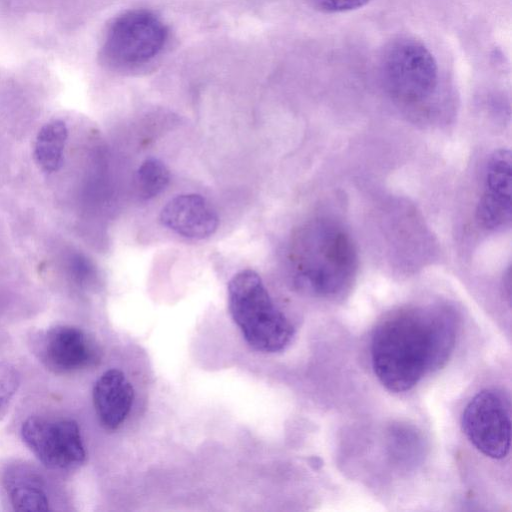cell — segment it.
<instances>
[{"instance_id": "cell-1", "label": "cell", "mask_w": 512, "mask_h": 512, "mask_svg": "<svg viewBox=\"0 0 512 512\" xmlns=\"http://www.w3.org/2000/svg\"><path fill=\"white\" fill-rule=\"evenodd\" d=\"M457 319L444 306H413L387 315L371 339V362L389 391L412 389L426 374L443 367L456 343Z\"/></svg>"}, {"instance_id": "cell-2", "label": "cell", "mask_w": 512, "mask_h": 512, "mask_svg": "<svg viewBox=\"0 0 512 512\" xmlns=\"http://www.w3.org/2000/svg\"><path fill=\"white\" fill-rule=\"evenodd\" d=\"M293 283L305 294L335 297L352 284L358 255L350 234L337 222L320 218L306 224L293 247Z\"/></svg>"}, {"instance_id": "cell-3", "label": "cell", "mask_w": 512, "mask_h": 512, "mask_svg": "<svg viewBox=\"0 0 512 512\" xmlns=\"http://www.w3.org/2000/svg\"><path fill=\"white\" fill-rule=\"evenodd\" d=\"M228 305L233 321L256 351L279 352L291 342L293 325L275 306L261 277L254 270H242L231 278Z\"/></svg>"}, {"instance_id": "cell-4", "label": "cell", "mask_w": 512, "mask_h": 512, "mask_svg": "<svg viewBox=\"0 0 512 512\" xmlns=\"http://www.w3.org/2000/svg\"><path fill=\"white\" fill-rule=\"evenodd\" d=\"M380 74L389 94L409 104L432 96L439 81L433 54L421 41L406 36L394 39L385 47Z\"/></svg>"}, {"instance_id": "cell-5", "label": "cell", "mask_w": 512, "mask_h": 512, "mask_svg": "<svg viewBox=\"0 0 512 512\" xmlns=\"http://www.w3.org/2000/svg\"><path fill=\"white\" fill-rule=\"evenodd\" d=\"M168 30L154 13L131 10L109 25L102 45V57L110 65L128 67L155 57L165 45Z\"/></svg>"}, {"instance_id": "cell-6", "label": "cell", "mask_w": 512, "mask_h": 512, "mask_svg": "<svg viewBox=\"0 0 512 512\" xmlns=\"http://www.w3.org/2000/svg\"><path fill=\"white\" fill-rule=\"evenodd\" d=\"M510 416V404L504 395L495 389H484L466 405L462 429L483 455L503 459L510 451Z\"/></svg>"}, {"instance_id": "cell-7", "label": "cell", "mask_w": 512, "mask_h": 512, "mask_svg": "<svg viewBox=\"0 0 512 512\" xmlns=\"http://www.w3.org/2000/svg\"><path fill=\"white\" fill-rule=\"evenodd\" d=\"M21 437L38 460L50 469L72 470L85 461L80 429L72 419L31 416L21 426Z\"/></svg>"}, {"instance_id": "cell-8", "label": "cell", "mask_w": 512, "mask_h": 512, "mask_svg": "<svg viewBox=\"0 0 512 512\" xmlns=\"http://www.w3.org/2000/svg\"><path fill=\"white\" fill-rule=\"evenodd\" d=\"M32 348L38 360L55 374L77 372L100 360L94 340L82 329L71 325H55L37 333Z\"/></svg>"}, {"instance_id": "cell-9", "label": "cell", "mask_w": 512, "mask_h": 512, "mask_svg": "<svg viewBox=\"0 0 512 512\" xmlns=\"http://www.w3.org/2000/svg\"><path fill=\"white\" fill-rule=\"evenodd\" d=\"M512 161L510 151H495L487 164L484 185L477 207V219L489 230L509 225L512 213Z\"/></svg>"}, {"instance_id": "cell-10", "label": "cell", "mask_w": 512, "mask_h": 512, "mask_svg": "<svg viewBox=\"0 0 512 512\" xmlns=\"http://www.w3.org/2000/svg\"><path fill=\"white\" fill-rule=\"evenodd\" d=\"M0 489L15 511L50 510L43 477L25 461L7 459L0 463Z\"/></svg>"}, {"instance_id": "cell-11", "label": "cell", "mask_w": 512, "mask_h": 512, "mask_svg": "<svg viewBox=\"0 0 512 512\" xmlns=\"http://www.w3.org/2000/svg\"><path fill=\"white\" fill-rule=\"evenodd\" d=\"M160 219L165 227L189 239L211 236L219 223L214 208L199 194H181L169 200Z\"/></svg>"}, {"instance_id": "cell-12", "label": "cell", "mask_w": 512, "mask_h": 512, "mask_svg": "<svg viewBox=\"0 0 512 512\" xmlns=\"http://www.w3.org/2000/svg\"><path fill=\"white\" fill-rule=\"evenodd\" d=\"M92 396L100 423L106 429L114 430L130 412L134 389L122 371L109 369L95 382Z\"/></svg>"}, {"instance_id": "cell-13", "label": "cell", "mask_w": 512, "mask_h": 512, "mask_svg": "<svg viewBox=\"0 0 512 512\" xmlns=\"http://www.w3.org/2000/svg\"><path fill=\"white\" fill-rule=\"evenodd\" d=\"M67 138L68 128L61 120L50 121L41 127L35 140L34 158L44 172L59 170Z\"/></svg>"}, {"instance_id": "cell-14", "label": "cell", "mask_w": 512, "mask_h": 512, "mask_svg": "<svg viewBox=\"0 0 512 512\" xmlns=\"http://www.w3.org/2000/svg\"><path fill=\"white\" fill-rule=\"evenodd\" d=\"M170 181L166 165L159 159L150 157L141 163L135 175V189L143 200H149L161 194Z\"/></svg>"}, {"instance_id": "cell-15", "label": "cell", "mask_w": 512, "mask_h": 512, "mask_svg": "<svg viewBox=\"0 0 512 512\" xmlns=\"http://www.w3.org/2000/svg\"><path fill=\"white\" fill-rule=\"evenodd\" d=\"M20 385L17 369L7 362H0V416H3Z\"/></svg>"}, {"instance_id": "cell-16", "label": "cell", "mask_w": 512, "mask_h": 512, "mask_svg": "<svg viewBox=\"0 0 512 512\" xmlns=\"http://www.w3.org/2000/svg\"><path fill=\"white\" fill-rule=\"evenodd\" d=\"M68 269L72 279L78 285H88L96 277L93 263L81 253H73L68 261Z\"/></svg>"}, {"instance_id": "cell-17", "label": "cell", "mask_w": 512, "mask_h": 512, "mask_svg": "<svg viewBox=\"0 0 512 512\" xmlns=\"http://www.w3.org/2000/svg\"><path fill=\"white\" fill-rule=\"evenodd\" d=\"M320 11L326 13H339L355 10L366 5L369 0H311Z\"/></svg>"}]
</instances>
